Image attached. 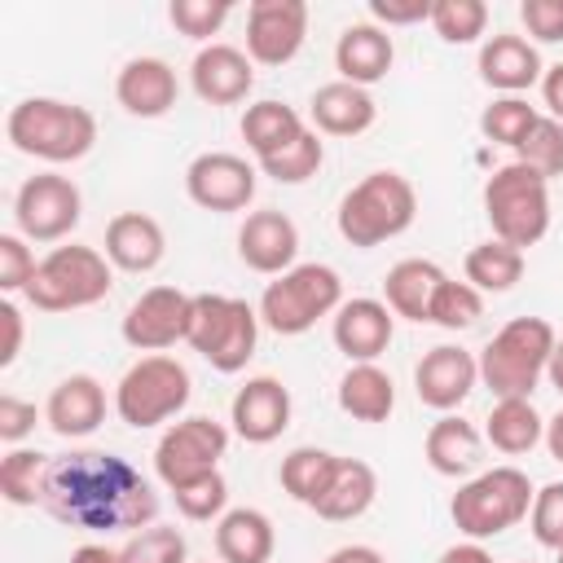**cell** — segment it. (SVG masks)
<instances>
[{
  "instance_id": "cell-24",
  "label": "cell",
  "mask_w": 563,
  "mask_h": 563,
  "mask_svg": "<svg viewBox=\"0 0 563 563\" xmlns=\"http://www.w3.org/2000/svg\"><path fill=\"white\" fill-rule=\"evenodd\" d=\"M167 255V233L145 211H119L106 224V260L123 273H150Z\"/></svg>"
},
{
  "instance_id": "cell-43",
  "label": "cell",
  "mask_w": 563,
  "mask_h": 563,
  "mask_svg": "<svg viewBox=\"0 0 563 563\" xmlns=\"http://www.w3.org/2000/svg\"><path fill=\"white\" fill-rule=\"evenodd\" d=\"M172 497H176V510H180L189 523H207V519H220V515H224V506H229V484H224L220 471H211V475H202V479L176 488Z\"/></svg>"
},
{
  "instance_id": "cell-17",
  "label": "cell",
  "mask_w": 563,
  "mask_h": 563,
  "mask_svg": "<svg viewBox=\"0 0 563 563\" xmlns=\"http://www.w3.org/2000/svg\"><path fill=\"white\" fill-rule=\"evenodd\" d=\"M295 255H299V229L286 211L277 207H264V211H251L238 229V260L251 268V273H264V277H282L286 268H295Z\"/></svg>"
},
{
  "instance_id": "cell-42",
  "label": "cell",
  "mask_w": 563,
  "mask_h": 563,
  "mask_svg": "<svg viewBox=\"0 0 563 563\" xmlns=\"http://www.w3.org/2000/svg\"><path fill=\"white\" fill-rule=\"evenodd\" d=\"M185 554H189L185 537L172 523H150V528L132 532L123 545V563H189Z\"/></svg>"
},
{
  "instance_id": "cell-25",
  "label": "cell",
  "mask_w": 563,
  "mask_h": 563,
  "mask_svg": "<svg viewBox=\"0 0 563 563\" xmlns=\"http://www.w3.org/2000/svg\"><path fill=\"white\" fill-rule=\"evenodd\" d=\"M422 453H427V466L444 479H466L479 471L484 462V435L475 422H466L462 413H440L422 440Z\"/></svg>"
},
{
  "instance_id": "cell-37",
  "label": "cell",
  "mask_w": 563,
  "mask_h": 563,
  "mask_svg": "<svg viewBox=\"0 0 563 563\" xmlns=\"http://www.w3.org/2000/svg\"><path fill=\"white\" fill-rule=\"evenodd\" d=\"M321 163H325V141L317 136V128H308L303 136H295L277 154L260 158V172L273 176L277 185H303V180H312L321 172Z\"/></svg>"
},
{
  "instance_id": "cell-4",
  "label": "cell",
  "mask_w": 563,
  "mask_h": 563,
  "mask_svg": "<svg viewBox=\"0 0 563 563\" xmlns=\"http://www.w3.org/2000/svg\"><path fill=\"white\" fill-rule=\"evenodd\" d=\"M418 216V194L413 185L383 167V172H369L365 180H356L343 198H339V211H334V224L343 233V242L369 251L387 238H400Z\"/></svg>"
},
{
  "instance_id": "cell-29",
  "label": "cell",
  "mask_w": 563,
  "mask_h": 563,
  "mask_svg": "<svg viewBox=\"0 0 563 563\" xmlns=\"http://www.w3.org/2000/svg\"><path fill=\"white\" fill-rule=\"evenodd\" d=\"M440 286H444V268L435 260H400L383 277V303L396 317L422 325L431 317V299H435Z\"/></svg>"
},
{
  "instance_id": "cell-19",
  "label": "cell",
  "mask_w": 563,
  "mask_h": 563,
  "mask_svg": "<svg viewBox=\"0 0 563 563\" xmlns=\"http://www.w3.org/2000/svg\"><path fill=\"white\" fill-rule=\"evenodd\" d=\"M330 334H334V347L352 361V365H365V361H378L396 334V312L383 303V299H343L334 321H330Z\"/></svg>"
},
{
  "instance_id": "cell-47",
  "label": "cell",
  "mask_w": 563,
  "mask_h": 563,
  "mask_svg": "<svg viewBox=\"0 0 563 563\" xmlns=\"http://www.w3.org/2000/svg\"><path fill=\"white\" fill-rule=\"evenodd\" d=\"M519 22L537 44H559L563 40V0H523Z\"/></svg>"
},
{
  "instance_id": "cell-8",
  "label": "cell",
  "mask_w": 563,
  "mask_h": 563,
  "mask_svg": "<svg viewBox=\"0 0 563 563\" xmlns=\"http://www.w3.org/2000/svg\"><path fill=\"white\" fill-rule=\"evenodd\" d=\"M211 369L238 374L255 356L260 343V308L233 295H194V317H189V339H185Z\"/></svg>"
},
{
  "instance_id": "cell-1",
  "label": "cell",
  "mask_w": 563,
  "mask_h": 563,
  "mask_svg": "<svg viewBox=\"0 0 563 563\" xmlns=\"http://www.w3.org/2000/svg\"><path fill=\"white\" fill-rule=\"evenodd\" d=\"M40 506L84 532H141L158 519L154 484L119 453L106 449H70L48 462Z\"/></svg>"
},
{
  "instance_id": "cell-20",
  "label": "cell",
  "mask_w": 563,
  "mask_h": 563,
  "mask_svg": "<svg viewBox=\"0 0 563 563\" xmlns=\"http://www.w3.org/2000/svg\"><path fill=\"white\" fill-rule=\"evenodd\" d=\"M541 75H545V66H541V53L528 35L497 31L479 44V79L488 88H497L501 97L528 92L532 84H541Z\"/></svg>"
},
{
  "instance_id": "cell-39",
  "label": "cell",
  "mask_w": 563,
  "mask_h": 563,
  "mask_svg": "<svg viewBox=\"0 0 563 563\" xmlns=\"http://www.w3.org/2000/svg\"><path fill=\"white\" fill-rule=\"evenodd\" d=\"M431 26L444 44H475L488 26V4L484 0H435Z\"/></svg>"
},
{
  "instance_id": "cell-15",
  "label": "cell",
  "mask_w": 563,
  "mask_h": 563,
  "mask_svg": "<svg viewBox=\"0 0 563 563\" xmlns=\"http://www.w3.org/2000/svg\"><path fill=\"white\" fill-rule=\"evenodd\" d=\"M308 40L303 0H255L246 9V57L260 66H286Z\"/></svg>"
},
{
  "instance_id": "cell-41",
  "label": "cell",
  "mask_w": 563,
  "mask_h": 563,
  "mask_svg": "<svg viewBox=\"0 0 563 563\" xmlns=\"http://www.w3.org/2000/svg\"><path fill=\"white\" fill-rule=\"evenodd\" d=\"M515 154H519V163H523V167L541 172L545 180L563 176V123H559V119H550V114H541Z\"/></svg>"
},
{
  "instance_id": "cell-36",
  "label": "cell",
  "mask_w": 563,
  "mask_h": 563,
  "mask_svg": "<svg viewBox=\"0 0 563 563\" xmlns=\"http://www.w3.org/2000/svg\"><path fill=\"white\" fill-rule=\"evenodd\" d=\"M48 453L40 449H9L0 457V497L9 506H40L44 497V475H48Z\"/></svg>"
},
{
  "instance_id": "cell-27",
  "label": "cell",
  "mask_w": 563,
  "mask_h": 563,
  "mask_svg": "<svg viewBox=\"0 0 563 563\" xmlns=\"http://www.w3.org/2000/svg\"><path fill=\"white\" fill-rule=\"evenodd\" d=\"M308 114H312L317 132H325V136H361V132L374 128L378 106H374L369 88H356V84L334 79V84H321L312 92Z\"/></svg>"
},
{
  "instance_id": "cell-28",
  "label": "cell",
  "mask_w": 563,
  "mask_h": 563,
  "mask_svg": "<svg viewBox=\"0 0 563 563\" xmlns=\"http://www.w3.org/2000/svg\"><path fill=\"white\" fill-rule=\"evenodd\" d=\"M273 550H277V532L264 510L238 506L216 519V559L220 563H268Z\"/></svg>"
},
{
  "instance_id": "cell-5",
  "label": "cell",
  "mask_w": 563,
  "mask_h": 563,
  "mask_svg": "<svg viewBox=\"0 0 563 563\" xmlns=\"http://www.w3.org/2000/svg\"><path fill=\"white\" fill-rule=\"evenodd\" d=\"M114 286V264L106 260V251L97 246H53L35 277L26 282V303L40 312H75V308H92L110 295Z\"/></svg>"
},
{
  "instance_id": "cell-53",
  "label": "cell",
  "mask_w": 563,
  "mask_h": 563,
  "mask_svg": "<svg viewBox=\"0 0 563 563\" xmlns=\"http://www.w3.org/2000/svg\"><path fill=\"white\" fill-rule=\"evenodd\" d=\"M321 563H387L374 545H339L334 554H325Z\"/></svg>"
},
{
  "instance_id": "cell-57",
  "label": "cell",
  "mask_w": 563,
  "mask_h": 563,
  "mask_svg": "<svg viewBox=\"0 0 563 563\" xmlns=\"http://www.w3.org/2000/svg\"><path fill=\"white\" fill-rule=\"evenodd\" d=\"M559 563H563V550H559Z\"/></svg>"
},
{
  "instance_id": "cell-44",
  "label": "cell",
  "mask_w": 563,
  "mask_h": 563,
  "mask_svg": "<svg viewBox=\"0 0 563 563\" xmlns=\"http://www.w3.org/2000/svg\"><path fill=\"white\" fill-rule=\"evenodd\" d=\"M229 13H233L229 0H172V4H167L172 26H176L180 35H189V40H211V35L229 22Z\"/></svg>"
},
{
  "instance_id": "cell-40",
  "label": "cell",
  "mask_w": 563,
  "mask_h": 563,
  "mask_svg": "<svg viewBox=\"0 0 563 563\" xmlns=\"http://www.w3.org/2000/svg\"><path fill=\"white\" fill-rule=\"evenodd\" d=\"M484 317V295L471 286V282H453V277H444V286L435 290V299H431V325H440V330H466V325H475Z\"/></svg>"
},
{
  "instance_id": "cell-32",
  "label": "cell",
  "mask_w": 563,
  "mask_h": 563,
  "mask_svg": "<svg viewBox=\"0 0 563 563\" xmlns=\"http://www.w3.org/2000/svg\"><path fill=\"white\" fill-rule=\"evenodd\" d=\"M484 440L506 453V457H519V453H532L541 440H545V418L532 409V400L523 396H510V400H497L488 409V422H484Z\"/></svg>"
},
{
  "instance_id": "cell-45",
  "label": "cell",
  "mask_w": 563,
  "mask_h": 563,
  "mask_svg": "<svg viewBox=\"0 0 563 563\" xmlns=\"http://www.w3.org/2000/svg\"><path fill=\"white\" fill-rule=\"evenodd\" d=\"M528 528L537 537V545L545 550H563V484H545L537 488L532 497V510H528Z\"/></svg>"
},
{
  "instance_id": "cell-12",
  "label": "cell",
  "mask_w": 563,
  "mask_h": 563,
  "mask_svg": "<svg viewBox=\"0 0 563 563\" xmlns=\"http://www.w3.org/2000/svg\"><path fill=\"white\" fill-rule=\"evenodd\" d=\"M84 216V198H79V185L62 172H40V176H26L18 185V198H13V220H18V233L26 242H62Z\"/></svg>"
},
{
  "instance_id": "cell-31",
  "label": "cell",
  "mask_w": 563,
  "mask_h": 563,
  "mask_svg": "<svg viewBox=\"0 0 563 563\" xmlns=\"http://www.w3.org/2000/svg\"><path fill=\"white\" fill-rule=\"evenodd\" d=\"M374 497H378L374 466L361 462V457H339V471H334L330 488L321 493V501L312 510L321 519H330V523H352V519H361L374 506Z\"/></svg>"
},
{
  "instance_id": "cell-18",
  "label": "cell",
  "mask_w": 563,
  "mask_h": 563,
  "mask_svg": "<svg viewBox=\"0 0 563 563\" xmlns=\"http://www.w3.org/2000/svg\"><path fill=\"white\" fill-rule=\"evenodd\" d=\"M229 422L246 444H273L290 427V391L273 374H255L238 387L229 405Z\"/></svg>"
},
{
  "instance_id": "cell-35",
  "label": "cell",
  "mask_w": 563,
  "mask_h": 563,
  "mask_svg": "<svg viewBox=\"0 0 563 563\" xmlns=\"http://www.w3.org/2000/svg\"><path fill=\"white\" fill-rule=\"evenodd\" d=\"M523 277V251L510 246V242H479L466 251V282L479 290V295H506L510 286H519Z\"/></svg>"
},
{
  "instance_id": "cell-14",
  "label": "cell",
  "mask_w": 563,
  "mask_h": 563,
  "mask_svg": "<svg viewBox=\"0 0 563 563\" xmlns=\"http://www.w3.org/2000/svg\"><path fill=\"white\" fill-rule=\"evenodd\" d=\"M185 194L202 211H242L255 198V167L242 154L207 150L185 167Z\"/></svg>"
},
{
  "instance_id": "cell-22",
  "label": "cell",
  "mask_w": 563,
  "mask_h": 563,
  "mask_svg": "<svg viewBox=\"0 0 563 563\" xmlns=\"http://www.w3.org/2000/svg\"><path fill=\"white\" fill-rule=\"evenodd\" d=\"M114 97L132 119H163L176 106L180 84L163 57H128L114 79Z\"/></svg>"
},
{
  "instance_id": "cell-52",
  "label": "cell",
  "mask_w": 563,
  "mask_h": 563,
  "mask_svg": "<svg viewBox=\"0 0 563 563\" xmlns=\"http://www.w3.org/2000/svg\"><path fill=\"white\" fill-rule=\"evenodd\" d=\"M435 563H497V559L484 550V541H457V545H449Z\"/></svg>"
},
{
  "instance_id": "cell-58",
  "label": "cell",
  "mask_w": 563,
  "mask_h": 563,
  "mask_svg": "<svg viewBox=\"0 0 563 563\" xmlns=\"http://www.w3.org/2000/svg\"><path fill=\"white\" fill-rule=\"evenodd\" d=\"M523 563H528V559H523Z\"/></svg>"
},
{
  "instance_id": "cell-30",
  "label": "cell",
  "mask_w": 563,
  "mask_h": 563,
  "mask_svg": "<svg viewBox=\"0 0 563 563\" xmlns=\"http://www.w3.org/2000/svg\"><path fill=\"white\" fill-rule=\"evenodd\" d=\"M339 409L356 422H387L396 409V383L378 361L365 365H347V374L339 378Z\"/></svg>"
},
{
  "instance_id": "cell-56",
  "label": "cell",
  "mask_w": 563,
  "mask_h": 563,
  "mask_svg": "<svg viewBox=\"0 0 563 563\" xmlns=\"http://www.w3.org/2000/svg\"><path fill=\"white\" fill-rule=\"evenodd\" d=\"M545 378H550V387L563 396V339L554 343V352H550V365H545Z\"/></svg>"
},
{
  "instance_id": "cell-38",
  "label": "cell",
  "mask_w": 563,
  "mask_h": 563,
  "mask_svg": "<svg viewBox=\"0 0 563 563\" xmlns=\"http://www.w3.org/2000/svg\"><path fill=\"white\" fill-rule=\"evenodd\" d=\"M537 119H541V114H537V106H532L528 97H493V101L484 106V114H479V132H484L493 145L519 150Z\"/></svg>"
},
{
  "instance_id": "cell-49",
  "label": "cell",
  "mask_w": 563,
  "mask_h": 563,
  "mask_svg": "<svg viewBox=\"0 0 563 563\" xmlns=\"http://www.w3.org/2000/svg\"><path fill=\"white\" fill-rule=\"evenodd\" d=\"M31 431H35V405H31V400H18V396L4 391V396H0V440L18 449Z\"/></svg>"
},
{
  "instance_id": "cell-21",
  "label": "cell",
  "mask_w": 563,
  "mask_h": 563,
  "mask_svg": "<svg viewBox=\"0 0 563 563\" xmlns=\"http://www.w3.org/2000/svg\"><path fill=\"white\" fill-rule=\"evenodd\" d=\"M255 62L233 44H207L198 48L189 66V84L207 106H238L255 88Z\"/></svg>"
},
{
  "instance_id": "cell-13",
  "label": "cell",
  "mask_w": 563,
  "mask_h": 563,
  "mask_svg": "<svg viewBox=\"0 0 563 563\" xmlns=\"http://www.w3.org/2000/svg\"><path fill=\"white\" fill-rule=\"evenodd\" d=\"M189 317H194V295L176 290V286H150L145 295L132 299V308L123 312V343L136 352H163L189 339Z\"/></svg>"
},
{
  "instance_id": "cell-26",
  "label": "cell",
  "mask_w": 563,
  "mask_h": 563,
  "mask_svg": "<svg viewBox=\"0 0 563 563\" xmlns=\"http://www.w3.org/2000/svg\"><path fill=\"white\" fill-rule=\"evenodd\" d=\"M391 62H396V44L383 26H374V22L343 26V35L334 44V70H339L343 84L369 88L391 70Z\"/></svg>"
},
{
  "instance_id": "cell-10",
  "label": "cell",
  "mask_w": 563,
  "mask_h": 563,
  "mask_svg": "<svg viewBox=\"0 0 563 563\" xmlns=\"http://www.w3.org/2000/svg\"><path fill=\"white\" fill-rule=\"evenodd\" d=\"M189 396H194L189 369L176 356L154 352V356H141L136 365L123 369V378L114 387V413L128 427L145 431V427H158V422L176 418L189 405Z\"/></svg>"
},
{
  "instance_id": "cell-48",
  "label": "cell",
  "mask_w": 563,
  "mask_h": 563,
  "mask_svg": "<svg viewBox=\"0 0 563 563\" xmlns=\"http://www.w3.org/2000/svg\"><path fill=\"white\" fill-rule=\"evenodd\" d=\"M374 26H413L431 22V0H369Z\"/></svg>"
},
{
  "instance_id": "cell-7",
  "label": "cell",
  "mask_w": 563,
  "mask_h": 563,
  "mask_svg": "<svg viewBox=\"0 0 563 563\" xmlns=\"http://www.w3.org/2000/svg\"><path fill=\"white\" fill-rule=\"evenodd\" d=\"M484 216L493 224L497 242L510 246H537L550 229V180L532 167H523L519 158L497 167L484 180Z\"/></svg>"
},
{
  "instance_id": "cell-51",
  "label": "cell",
  "mask_w": 563,
  "mask_h": 563,
  "mask_svg": "<svg viewBox=\"0 0 563 563\" xmlns=\"http://www.w3.org/2000/svg\"><path fill=\"white\" fill-rule=\"evenodd\" d=\"M541 101H545L550 119H559V123H563V62L545 66V75H541Z\"/></svg>"
},
{
  "instance_id": "cell-23",
  "label": "cell",
  "mask_w": 563,
  "mask_h": 563,
  "mask_svg": "<svg viewBox=\"0 0 563 563\" xmlns=\"http://www.w3.org/2000/svg\"><path fill=\"white\" fill-rule=\"evenodd\" d=\"M44 422L62 440H84L106 422V387L92 374H70L48 391Z\"/></svg>"
},
{
  "instance_id": "cell-6",
  "label": "cell",
  "mask_w": 563,
  "mask_h": 563,
  "mask_svg": "<svg viewBox=\"0 0 563 563\" xmlns=\"http://www.w3.org/2000/svg\"><path fill=\"white\" fill-rule=\"evenodd\" d=\"M532 497H537V488L528 484V475L519 466H493V471L471 475L453 493L449 515L466 541H488V537H501L506 528H515L519 519H528Z\"/></svg>"
},
{
  "instance_id": "cell-3",
  "label": "cell",
  "mask_w": 563,
  "mask_h": 563,
  "mask_svg": "<svg viewBox=\"0 0 563 563\" xmlns=\"http://www.w3.org/2000/svg\"><path fill=\"white\" fill-rule=\"evenodd\" d=\"M559 334L545 317H515L506 321L479 352V383L497 396V400H510V396H523L532 400L545 365H550V352H554Z\"/></svg>"
},
{
  "instance_id": "cell-54",
  "label": "cell",
  "mask_w": 563,
  "mask_h": 563,
  "mask_svg": "<svg viewBox=\"0 0 563 563\" xmlns=\"http://www.w3.org/2000/svg\"><path fill=\"white\" fill-rule=\"evenodd\" d=\"M70 563H123V550H110L101 541H88V545H79L70 554Z\"/></svg>"
},
{
  "instance_id": "cell-34",
  "label": "cell",
  "mask_w": 563,
  "mask_h": 563,
  "mask_svg": "<svg viewBox=\"0 0 563 563\" xmlns=\"http://www.w3.org/2000/svg\"><path fill=\"white\" fill-rule=\"evenodd\" d=\"M334 471H339V453L317 449V444H299V449H290V453L282 457V471H277V475H282V488H286L299 506H317L321 493L330 488Z\"/></svg>"
},
{
  "instance_id": "cell-9",
  "label": "cell",
  "mask_w": 563,
  "mask_h": 563,
  "mask_svg": "<svg viewBox=\"0 0 563 563\" xmlns=\"http://www.w3.org/2000/svg\"><path fill=\"white\" fill-rule=\"evenodd\" d=\"M343 303V282L330 264H295L273 277L260 295V325L273 334H308L321 317H334Z\"/></svg>"
},
{
  "instance_id": "cell-16",
  "label": "cell",
  "mask_w": 563,
  "mask_h": 563,
  "mask_svg": "<svg viewBox=\"0 0 563 563\" xmlns=\"http://www.w3.org/2000/svg\"><path fill=\"white\" fill-rule=\"evenodd\" d=\"M475 383H479V356L457 343H435L413 365V391L435 413H453L475 391Z\"/></svg>"
},
{
  "instance_id": "cell-11",
  "label": "cell",
  "mask_w": 563,
  "mask_h": 563,
  "mask_svg": "<svg viewBox=\"0 0 563 563\" xmlns=\"http://www.w3.org/2000/svg\"><path fill=\"white\" fill-rule=\"evenodd\" d=\"M229 449V427L207 418V413H189L180 422H172L158 444H154V475L176 493L211 471H220V457Z\"/></svg>"
},
{
  "instance_id": "cell-2",
  "label": "cell",
  "mask_w": 563,
  "mask_h": 563,
  "mask_svg": "<svg viewBox=\"0 0 563 563\" xmlns=\"http://www.w3.org/2000/svg\"><path fill=\"white\" fill-rule=\"evenodd\" d=\"M4 136L18 154L40 163H79L97 145V119L88 106L57 101V97H22L9 119Z\"/></svg>"
},
{
  "instance_id": "cell-55",
  "label": "cell",
  "mask_w": 563,
  "mask_h": 563,
  "mask_svg": "<svg viewBox=\"0 0 563 563\" xmlns=\"http://www.w3.org/2000/svg\"><path fill=\"white\" fill-rule=\"evenodd\" d=\"M545 449H550V457H554V462H563V409L545 422Z\"/></svg>"
},
{
  "instance_id": "cell-33",
  "label": "cell",
  "mask_w": 563,
  "mask_h": 563,
  "mask_svg": "<svg viewBox=\"0 0 563 563\" xmlns=\"http://www.w3.org/2000/svg\"><path fill=\"white\" fill-rule=\"evenodd\" d=\"M303 132H308V128H303L299 110L286 106V101H273V97L246 106V114H242V141H246V150H251L255 158L277 154L282 145H290V141L303 136Z\"/></svg>"
},
{
  "instance_id": "cell-46",
  "label": "cell",
  "mask_w": 563,
  "mask_h": 563,
  "mask_svg": "<svg viewBox=\"0 0 563 563\" xmlns=\"http://www.w3.org/2000/svg\"><path fill=\"white\" fill-rule=\"evenodd\" d=\"M40 260L31 255L26 238L22 233H0V290L13 295V290H26V282L35 277Z\"/></svg>"
},
{
  "instance_id": "cell-50",
  "label": "cell",
  "mask_w": 563,
  "mask_h": 563,
  "mask_svg": "<svg viewBox=\"0 0 563 563\" xmlns=\"http://www.w3.org/2000/svg\"><path fill=\"white\" fill-rule=\"evenodd\" d=\"M0 330H4V343H0V369H9L18 356H22V339H26V325H22V312L13 299L0 303Z\"/></svg>"
}]
</instances>
